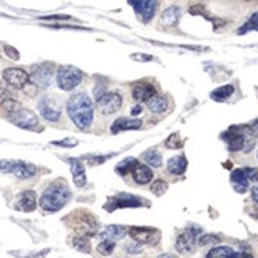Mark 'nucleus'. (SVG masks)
<instances>
[{"mask_svg": "<svg viewBox=\"0 0 258 258\" xmlns=\"http://www.w3.org/2000/svg\"><path fill=\"white\" fill-rule=\"evenodd\" d=\"M114 154H111V155H91V157H87V160L91 165H100V163H103L106 159H109V157H113Z\"/></svg>", "mask_w": 258, "mask_h": 258, "instance_id": "nucleus-39", "label": "nucleus"}, {"mask_svg": "<svg viewBox=\"0 0 258 258\" xmlns=\"http://www.w3.org/2000/svg\"><path fill=\"white\" fill-rule=\"evenodd\" d=\"M5 52L10 55V57L11 59H13V60H18L19 59V52L15 49V48H11V46H5Z\"/></svg>", "mask_w": 258, "mask_h": 258, "instance_id": "nucleus-42", "label": "nucleus"}, {"mask_svg": "<svg viewBox=\"0 0 258 258\" xmlns=\"http://www.w3.org/2000/svg\"><path fill=\"white\" fill-rule=\"evenodd\" d=\"M244 128L249 135H252L255 140L258 138V120H253L252 124H249V125H244Z\"/></svg>", "mask_w": 258, "mask_h": 258, "instance_id": "nucleus-40", "label": "nucleus"}, {"mask_svg": "<svg viewBox=\"0 0 258 258\" xmlns=\"http://www.w3.org/2000/svg\"><path fill=\"white\" fill-rule=\"evenodd\" d=\"M72 198V192L70 188L67 187L65 182H54L51 184L46 190L43 192L41 198H40V206L43 211L46 212H55L62 209L67 203H69V200Z\"/></svg>", "mask_w": 258, "mask_h": 258, "instance_id": "nucleus-2", "label": "nucleus"}, {"mask_svg": "<svg viewBox=\"0 0 258 258\" xmlns=\"http://www.w3.org/2000/svg\"><path fill=\"white\" fill-rule=\"evenodd\" d=\"M38 109L41 116L49 122H55L60 119V106L52 97H43L38 102Z\"/></svg>", "mask_w": 258, "mask_h": 258, "instance_id": "nucleus-13", "label": "nucleus"}, {"mask_svg": "<svg viewBox=\"0 0 258 258\" xmlns=\"http://www.w3.org/2000/svg\"><path fill=\"white\" fill-rule=\"evenodd\" d=\"M54 146H60V148H72V146H76L78 144V140L75 138H65V140H60V141H52Z\"/></svg>", "mask_w": 258, "mask_h": 258, "instance_id": "nucleus-38", "label": "nucleus"}, {"mask_svg": "<svg viewBox=\"0 0 258 258\" xmlns=\"http://www.w3.org/2000/svg\"><path fill=\"white\" fill-rule=\"evenodd\" d=\"M250 195H252V200L255 203H258V185H255L252 190H250Z\"/></svg>", "mask_w": 258, "mask_h": 258, "instance_id": "nucleus-46", "label": "nucleus"}, {"mask_svg": "<svg viewBox=\"0 0 258 258\" xmlns=\"http://www.w3.org/2000/svg\"><path fill=\"white\" fill-rule=\"evenodd\" d=\"M231 184H233V188L236 190L238 194H244V192H247L249 190V179L247 176H245L244 170H234L231 173Z\"/></svg>", "mask_w": 258, "mask_h": 258, "instance_id": "nucleus-19", "label": "nucleus"}, {"mask_svg": "<svg viewBox=\"0 0 258 258\" xmlns=\"http://www.w3.org/2000/svg\"><path fill=\"white\" fill-rule=\"evenodd\" d=\"M168 190V184L165 182V181H162V179H159V181H155L152 185H151V192L154 194V195H157V197H160V195H163L165 192Z\"/></svg>", "mask_w": 258, "mask_h": 258, "instance_id": "nucleus-33", "label": "nucleus"}, {"mask_svg": "<svg viewBox=\"0 0 258 258\" xmlns=\"http://www.w3.org/2000/svg\"><path fill=\"white\" fill-rule=\"evenodd\" d=\"M222 138L225 140L230 151L236 152V151H242V148H244L245 133H244L241 125H234V127H230L225 133H223Z\"/></svg>", "mask_w": 258, "mask_h": 258, "instance_id": "nucleus-9", "label": "nucleus"}, {"mask_svg": "<svg viewBox=\"0 0 258 258\" xmlns=\"http://www.w3.org/2000/svg\"><path fill=\"white\" fill-rule=\"evenodd\" d=\"M234 92V87L231 84H227V86H222L219 89H216V91L211 92V98L216 100V102H225V100H228Z\"/></svg>", "mask_w": 258, "mask_h": 258, "instance_id": "nucleus-25", "label": "nucleus"}, {"mask_svg": "<svg viewBox=\"0 0 258 258\" xmlns=\"http://www.w3.org/2000/svg\"><path fill=\"white\" fill-rule=\"evenodd\" d=\"M0 171L11 173L18 179H29L37 174V168L21 160H0Z\"/></svg>", "mask_w": 258, "mask_h": 258, "instance_id": "nucleus-4", "label": "nucleus"}, {"mask_svg": "<svg viewBox=\"0 0 258 258\" xmlns=\"http://www.w3.org/2000/svg\"><path fill=\"white\" fill-rule=\"evenodd\" d=\"M15 208L22 212H30L37 208V195L33 190H24L16 200Z\"/></svg>", "mask_w": 258, "mask_h": 258, "instance_id": "nucleus-15", "label": "nucleus"}, {"mask_svg": "<svg viewBox=\"0 0 258 258\" xmlns=\"http://www.w3.org/2000/svg\"><path fill=\"white\" fill-rule=\"evenodd\" d=\"M8 119L13 122L15 125L21 128H35L38 125V117L29 109H18L16 113H11Z\"/></svg>", "mask_w": 258, "mask_h": 258, "instance_id": "nucleus-12", "label": "nucleus"}, {"mask_svg": "<svg viewBox=\"0 0 258 258\" xmlns=\"http://www.w3.org/2000/svg\"><path fill=\"white\" fill-rule=\"evenodd\" d=\"M67 113L80 130L89 128L94 120V103L91 97L84 92L72 95L67 102Z\"/></svg>", "mask_w": 258, "mask_h": 258, "instance_id": "nucleus-1", "label": "nucleus"}, {"mask_svg": "<svg viewBox=\"0 0 258 258\" xmlns=\"http://www.w3.org/2000/svg\"><path fill=\"white\" fill-rule=\"evenodd\" d=\"M72 173H73V181L75 185L78 187H84L86 185V171H84V165L78 160V159H69Z\"/></svg>", "mask_w": 258, "mask_h": 258, "instance_id": "nucleus-20", "label": "nucleus"}, {"mask_svg": "<svg viewBox=\"0 0 258 258\" xmlns=\"http://www.w3.org/2000/svg\"><path fill=\"white\" fill-rule=\"evenodd\" d=\"M128 4L133 7L135 13L140 16V19L144 22L151 21L155 15L157 0H128Z\"/></svg>", "mask_w": 258, "mask_h": 258, "instance_id": "nucleus-11", "label": "nucleus"}, {"mask_svg": "<svg viewBox=\"0 0 258 258\" xmlns=\"http://www.w3.org/2000/svg\"><path fill=\"white\" fill-rule=\"evenodd\" d=\"M29 80L37 87L46 89L52 80V65L51 63H41L33 67L32 75H29Z\"/></svg>", "mask_w": 258, "mask_h": 258, "instance_id": "nucleus-8", "label": "nucleus"}, {"mask_svg": "<svg viewBox=\"0 0 258 258\" xmlns=\"http://www.w3.org/2000/svg\"><path fill=\"white\" fill-rule=\"evenodd\" d=\"M43 19H48V21H51V19H70V16H48V18H43Z\"/></svg>", "mask_w": 258, "mask_h": 258, "instance_id": "nucleus-47", "label": "nucleus"}, {"mask_svg": "<svg viewBox=\"0 0 258 258\" xmlns=\"http://www.w3.org/2000/svg\"><path fill=\"white\" fill-rule=\"evenodd\" d=\"M124 100L117 92H105L100 98H97V109L100 111L102 114L109 116V114H114L120 109Z\"/></svg>", "mask_w": 258, "mask_h": 258, "instance_id": "nucleus-6", "label": "nucleus"}, {"mask_svg": "<svg viewBox=\"0 0 258 258\" xmlns=\"http://www.w3.org/2000/svg\"><path fill=\"white\" fill-rule=\"evenodd\" d=\"M201 234V230L197 228V227H192V228H187L184 233H181L176 239V249L179 253H192L197 247V241H198V236Z\"/></svg>", "mask_w": 258, "mask_h": 258, "instance_id": "nucleus-5", "label": "nucleus"}, {"mask_svg": "<svg viewBox=\"0 0 258 258\" xmlns=\"http://www.w3.org/2000/svg\"><path fill=\"white\" fill-rule=\"evenodd\" d=\"M179 16H181V8L179 7H170L163 11L162 15V24L163 26H174L179 21Z\"/></svg>", "mask_w": 258, "mask_h": 258, "instance_id": "nucleus-24", "label": "nucleus"}, {"mask_svg": "<svg viewBox=\"0 0 258 258\" xmlns=\"http://www.w3.org/2000/svg\"><path fill=\"white\" fill-rule=\"evenodd\" d=\"M125 250H127V253H130V255H137V253H141V252H143V247H141V244H140V242L133 241L132 244H127V245H125Z\"/></svg>", "mask_w": 258, "mask_h": 258, "instance_id": "nucleus-36", "label": "nucleus"}, {"mask_svg": "<svg viewBox=\"0 0 258 258\" xmlns=\"http://www.w3.org/2000/svg\"><path fill=\"white\" fill-rule=\"evenodd\" d=\"M146 103H148V108L152 111V113H165L168 109V100L159 94L152 95Z\"/></svg>", "mask_w": 258, "mask_h": 258, "instance_id": "nucleus-23", "label": "nucleus"}, {"mask_svg": "<svg viewBox=\"0 0 258 258\" xmlns=\"http://www.w3.org/2000/svg\"><path fill=\"white\" fill-rule=\"evenodd\" d=\"M140 206H143V200L140 197L122 194V195L109 198V201L105 205V209L111 212V211H114L117 208H140Z\"/></svg>", "mask_w": 258, "mask_h": 258, "instance_id": "nucleus-10", "label": "nucleus"}, {"mask_svg": "<svg viewBox=\"0 0 258 258\" xmlns=\"http://www.w3.org/2000/svg\"><path fill=\"white\" fill-rule=\"evenodd\" d=\"M157 258H177V256H176V255H173V253H163V255L157 256Z\"/></svg>", "mask_w": 258, "mask_h": 258, "instance_id": "nucleus-48", "label": "nucleus"}, {"mask_svg": "<svg viewBox=\"0 0 258 258\" xmlns=\"http://www.w3.org/2000/svg\"><path fill=\"white\" fill-rule=\"evenodd\" d=\"M2 106L8 111L10 114H11V113H16L18 109H21V105L16 102V100H13V98H7V100H4V102H2Z\"/></svg>", "mask_w": 258, "mask_h": 258, "instance_id": "nucleus-35", "label": "nucleus"}, {"mask_svg": "<svg viewBox=\"0 0 258 258\" xmlns=\"http://www.w3.org/2000/svg\"><path fill=\"white\" fill-rule=\"evenodd\" d=\"M245 176H247L249 182H258V170L256 168H242Z\"/></svg>", "mask_w": 258, "mask_h": 258, "instance_id": "nucleus-37", "label": "nucleus"}, {"mask_svg": "<svg viewBox=\"0 0 258 258\" xmlns=\"http://www.w3.org/2000/svg\"><path fill=\"white\" fill-rule=\"evenodd\" d=\"M132 176L135 179V182L137 184H148L152 181V177H154V173L152 170L148 166V165H143V163H137L133 168V171H132Z\"/></svg>", "mask_w": 258, "mask_h": 258, "instance_id": "nucleus-17", "label": "nucleus"}, {"mask_svg": "<svg viewBox=\"0 0 258 258\" xmlns=\"http://www.w3.org/2000/svg\"><path fill=\"white\" fill-rule=\"evenodd\" d=\"M125 236V228L120 227V225H109L106 227L102 233H100V238L102 239H106V241H117V239H122Z\"/></svg>", "mask_w": 258, "mask_h": 258, "instance_id": "nucleus-22", "label": "nucleus"}, {"mask_svg": "<svg viewBox=\"0 0 258 258\" xmlns=\"http://www.w3.org/2000/svg\"><path fill=\"white\" fill-rule=\"evenodd\" d=\"M73 245L81 252H91V242H89L86 236H76L73 239Z\"/></svg>", "mask_w": 258, "mask_h": 258, "instance_id": "nucleus-31", "label": "nucleus"}, {"mask_svg": "<svg viewBox=\"0 0 258 258\" xmlns=\"http://www.w3.org/2000/svg\"><path fill=\"white\" fill-rule=\"evenodd\" d=\"M165 146L168 149H179L182 146V141H181V137H179L177 133H174V135H171L170 138H168L166 141H165Z\"/></svg>", "mask_w": 258, "mask_h": 258, "instance_id": "nucleus-34", "label": "nucleus"}, {"mask_svg": "<svg viewBox=\"0 0 258 258\" xmlns=\"http://www.w3.org/2000/svg\"><path fill=\"white\" fill-rule=\"evenodd\" d=\"M128 234L133 241L140 244H157L160 241V231L155 228H146V227H132L128 230Z\"/></svg>", "mask_w": 258, "mask_h": 258, "instance_id": "nucleus-7", "label": "nucleus"}, {"mask_svg": "<svg viewBox=\"0 0 258 258\" xmlns=\"http://www.w3.org/2000/svg\"><path fill=\"white\" fill-rule=\"evenodd\" d=\"M83 81V72L72 65H63L57 72V86L62 91H73Z\"/></svg>", "mask_w": 258, "mask_h": 258, "instance_id": "nucleus-3", "label": "nucleus"}, {"mask_svg": "<svg viewBox=\"0 0 258 258\" xmlns=\"http://www.w3.org/2000/svg\"><path fill=\"white\" fill-rule=\"evenodd\" d=\"M144 160L148 165H151L152 168H160L162 166V155L157 152L155 149H151L144 154Z\"/></svg>", "mask_w": 258, "mask_h": 258, "instance_id": "nucleus-28", "label": "nucleus"}, {"mask_svg": "<svg viewBox=\"0 0 258 258\" xmlns=\"http://www.w3.org/2000/svg\"><path fill=\"white\" fill-rule=\"evenodd\" d=\"M155 94H157V89L151 83H138L132 91V95L137 102H148Z\"/></svg>", "mask_w": 258, "mask_h": 258, "instance_id": "nucleus-16", "label": "nucleus"}, {"mask_svg": "<svg viewBox=\"0 0 258 258\" xmlns=\"http://www.w3.org/2000/svg\"><path fill=\"white\" fill-rule=\"evenodd\" d=\"M219 236H216V234H200L198 236V241L197 244L201 245V247H205V245H216L219 244Z\"/></svg>", "mask_w": 258, "mask_h": 258, "instance_id": "nucleus-30", "label": "nucleus"}, {"mask_svg": "<svg viewBox=\"0 0 258 258\" xmlns=\"http://www.w3.org/2000/svg\"><path fill=\"white\" fill-rule=\"evenodd\" d=\"M133 60H140V62H149L152 60V55H146V54H133L132 55Z\"/></svg>", "mask_w": 258, "mask_h": 258, "instance_id": "nucleus-41", "label": "nucleus"}, {"mask_svg": "<svg viewBox=\"0 0 258 258\" xmlns=\"http://www.w3.org/2000/svg\"><path fill=\"white\" fill-rule=\"evenodd\" d=\"M234 250L228 245H219V247L211 249L206 255V258H230Z\"/></svg>", "mask_w": 258, "mask_h": 258, "instance_id": "nucleus-27", "label": "nucleus"}, {"mask_svg": "<svg viewBox=\"0 0 258 258\" xmlns=\"http://www.w3.org/2000/svg\"><path fill=\"white\" fill-rule=\"evenodd\" d=\"M185 170H187V159L184 155H176L168 160V171L171 174L181 176L185 173Z\"/></svg>", "mask_w": 258, "mask_h": 258, "instance_id": "nucleus-21", "label": "nucleus"}, {"mask_svg": "<svg viewBox=\"0 0 258 258\" xmlns=\"http://www.w3.org/2000/svg\"><path fill=\"white\" fill-rule=\"evenodd\" d=\"M106 92V89H105V86H97L95 89H94V94H95V98H100L103 94Z\"/></svg>", "mask_w": 258, "mask_h": 258, "instance_id": "nucleus-43", "label": "nucleus"}, {"mask_svg": "<svg viewBox=\"0 0 258 258\" xmlns=\"http://www.w3.org/2000/svg\"><path fill=\"white\" fill-rule=\"evenodd\" d=\"M137 163H138L137 159H133V157H128V159L122 160L120 163L116 165V173L120 174V176H125V174H128V173L133 171V168H135V165H137Z\"/></svg>", "mask_w": 258, "mask_h": 258, "instance_id": "nucleus-26", "label": "nucleus"}, {"mask_svg": "<svg viewBox=\"0 0 258 258\" xmlns=\"http://www.w3.org/2000/svg\"><path fill=\"white\" fill-rule=\"evenodd\" d=\"M143 122L140 119H128V117H120L117 119L113 125H111V132L113 133H119L124 130H138L141 128Z\"/></svg>", "mask_w": 258, "mask_h": 258, "instance_id": "nucleus-18", "label": "nucleus"}, {"mask_svg": "<svg viewBox=\"0 0 258 258\" xmlns=\"http://www.w3.org/2000/svg\"><path fill=\"white\" fill-rule=\"evenodd\" d=\"M4 80L13 87H24L29 83V73L22 69H7L2 73Z\"/></svg>", "mask_w": 258, "mask_h": 258, "instance_id": "nucleus-14", "label": "nucleus"}, {"mask_svg": "<svg viewBox=\"0 0 258 258\" xmlns=\"http://www.w3.org/2000/svg\"><path fill=\"white\" fill-rule=\"evenodd\" d=\"M250 30H258V13L252 15L250 19L238 30V33H239V35H244V33H247Z\"/></svg>", "mask_w": 258, "mask_h": 258, "instance_id": "nucleus-29", "label": "nucleus"}, {"mask_svg": "<svg viewBox=\"0 0 258 258\" xmlns=\"http://www.w3.org/2000/svg\"><path fill=\"white\" fill-rule=\"evenodd\" d=\"M230 258H253L250 253H245V252H233Z\"/></svg>", "mask_w": 258, "mask_h": 258, "instance_id": "nucleus-44", "label": "nucleus"}, {"mask_svg": "<svg viewBox=\"0 0 258 258\" xmlns=\"http://www.w3.org/2000/svg\"><path fill=\"white\" fill-rule=\"evenodd\" d=\"M141 113H143L141 105H137V106H133V108H132V116H138V114H141Z\"/></svg>", "mask_w": 258, "mask_h": 258, "instance_id": "nucleus-45", "label": "nucleus"}, {"mask_svg": "<svg viewBox=\"0 0 258 258\" xmlns=\"http://www.w3.org/2000/svg\"><path fill=\"white\" fill-rule=\"evenodd\" d=\"M114 241H106V239H103L102 242H100L98 245H97V250L102 253V255H111L113 253V250H114Z\"/></svg>", "mask_w": 258, "mask_h": 258, "instance_id": "nucleus-32", "label": "nucleus"}]
</instances>
